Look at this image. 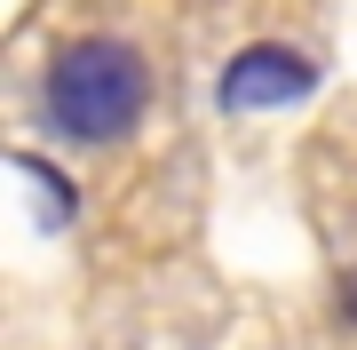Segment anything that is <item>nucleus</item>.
<instances>
[{"label": "nucleus", "mask_w": 357, "mask_h": 350, "mask_svg": "<svg viewBox=\"0 0 357 350\" xmlns=\"http://www.w3.org/2000/svg\"><path fill=\"white\" fill-rule=\"evenodd\" d=\"M302 96H318V64H310L302 48L255 40V48H238V56L222 64L215 104H222V112H286V104H302Z\"/></svg>", "instance_id": "f03ea898"}, {"label": "nucleus", "mask_w": 357, "mask_h": 350, "mask_svg": "<svg viewBox=\"0 0 357 350\" xmlns=\"http://www.w3.org/2000/svg\"><path fill=\"white\" fill-rule=\"evenodd\" d=\"M333 319H342V326H357V271H342V279H333Z\"/></svg>", "instance_id": "20e7f679"}, {"label": "nucleus", "mask_w": 357, "mask_h": 350, "mask_svg": "<svg viewBox=\"0 0 357 350\" xmlns=\"http://www.w3.org/2000/svg\"><path fill=\"white\" fill-rule=\"evenodd\" d=\"M143 112H151V64L128 48V40H72V48H56L48 64V119L64 143H119L143 128Z\"/></svg>", "instance_id": "f257e3e1"}, {"label": "nucleus", "mask_w": 357, "mask_h": 350, "mask_svg": "<svg viewBox=\"0 0 357 350\" xmlns=\"http://www.w3.org/2000/svg\"><path fill=\"white\" fill-rule=\"evenodd\" d=\"M16 175L40 183V199H48V207H40V223H72V215H79V183H72V175H56L40 152H16Z\"/></svg>", "instance_id": "7ed1b4c3"}]
</instances>
